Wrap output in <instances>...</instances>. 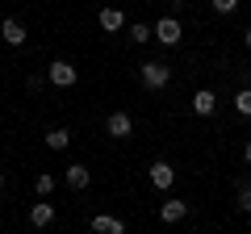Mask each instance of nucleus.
<instances>
[{
    "instance_id": "1",
    "label": "nucleus",
    "mask_w": 251,
    "mask_h": 234,
    "mask_svg": "<svg viewBox=\"0 0 251 234\" xmlns=\"http://www.w3.org/2000/svg\"><path fill=\"white\" fill-rule=\"evenodd\" d=\"M151 38L159 46H180V38H184V29H180L176 17H159V25H151Z\"/></svg>"
},
{
    "instance_id": "7",
    "label": "nucleus",
    "mask_w": 251,
    "mask_h": 234,
    "mask_svg": "<svg viewBox=\"0 0 251 234\" xmlns=\"http://www.w3.org/2000/svg\"><path fill=\"white\" fill-rule=\"evenodd\" d=\"M92 230L97 234H126V222L122 217H109V213H97L92 217Z\"/></svg>"
},
{
    "instance_id": "12",
    "label": "nucleus",
    "mask_w": 251,
    "mask_h": 234,
    "mask_svg": "<svg viewBox=\"0 0 251 234\" xmlns=\"http://www.w3.org/2000/svg\"><path fill=\"white\" fill-rule=\"evenodd\" d=\"M50 222H54V205H46V201H42V205L29 209V226H38V230H42V226H50Z\"/></svg>"
},
{
    "instance_id": "19",
    "label": "nucleus",
    "mask_w": 251,
    "mask_h": 234,
    "mask_svg": "<svg viewBox=\"0 0 251 234\" xmlns=\"http://www.w3.org/2000/svg\"><path fill=\"white\" fill-rule=\"evenodd\" d=\"M243 159H247V163H251V142H247V146H243Z\"/></svg>"
},
{
    "instance_id": "2",
    "label": "nucleus",
    "mask_w": 251,
    "mask_h": 234,
    "mask_svg": "<svg viewBox=\"0 0 251 234\" xmlns=\"http://www.w3.org/2000/svg\"><path fill=\"white\" fill-rule=\"evenodd\" d=\"M138 80H143V88H168V80H172V67L168 63H159V59H155V63H143V75H138Z\"/></svg>"
},
{
    "instance_id": "21",
    "label": "nucleus",
    "mask_w": 251,
    "mask_h": 234,
    "mask_svg": "<svg viewBox=\"0 0 251 234\" xmlns=\"http://www.w3.org/2000/svg\"><path fill=\"white\" fill-rule=\"evenodd\" d=\"M0 188H4V171H0Z\"/></svg>"
},
{
    "instance_id": "22",
    "label": "nucleus",
    "mask_w": 251,
    "mask_h": 234,
    "mask_svg": "<svg viewBox=\"0 0 251 234\" xmlns=\"http://www.w3.org/2000/svg\"><path fill=\"white\" fill-rule=\"evenodd\" d=\"M247 217H251V209H247Z\"/></svg>"
},
{
    "instance_id": "15",
    "label": "nucleus",
    "mask_w": 251,
    "mask_h": 234,
    "mask_svg": "<svg viewBox=\"0 0 251 234\" xmlns=\"http://www.w3.org/2000/svg\"><path fill=\"white\" fill-rule=\"evenodd\" d=\"M234 109H239V117H251V88H239V96H234Z\"/></svg>"
},
{
    "instance_id": "11",
    "label": "nucleus",
    "mask_w": 251,
    "mask_h": 234,
    "mask_svg": "<svg viewBox=\"0 0 251 234\" xmlns=\"http://www.w3.org/2000/svg\"><path fill=\"white\" fill-rule=\"evenodd\" d=\"M122 25H126V13L122 9H100V29H105V34H117Z\"/></svg>"
},
{
    "instance_id": "14",
    "label": "nucleus",
    "mask_w": 251,
    "mask_h": 234,
    "mask_svg": "<svg viewBox=\"0 0 251 234\" xmlns=\"http://www.w3.org/2000/svg\"><path fill=\"white\" fill-rule=\"evenodd\" d=\"M130 42H134V46H143V42H155V38H151V25L134 21V25H130Z\"/></svg>"
},
{
    "instance_id": "10",
    "label": "nucleus",
    "mask_w": 251,
    "mask_h": 234,
    "mask_svg": "<svg viewBox=\"0 0 251 234\" xmlns=\"http://www.w3.org/2000/svg\"><path fill=\"white\" fill-rule=\"evenodd\" d=\"M63 180L72 184V188H88V184H92V171L84 167V163H72V167H67V176H63Z\"/></svg>"
},
{
    "instance_id": "16",
    "label": "nucleus",
    "mask_w": 251,
    "mask_h": 234,
    "mask_svg": "<svg viewBox=\"0 0 251 234\" xmlns=\"http://www.w3.org/2000/svg\"><path fill=\"white\" fill-rule=\"evenodd\" d=\"M34 188H38V197H50V192H54V176H38Z\"/></svg>"
},
{
    "instance_id": "8",
    "label": "nucleus",
    "mask_w": 251,
    "mask_h": 234,
    "mask_svg": "<svg viewBox=\"0 0 251 234\" xmlns=\"http://www.w3.org/2000/svg\"><path fill=\"white\" fill-rule=\"evenodd\" d=\"M172 180H176V171H172V163H151V184L155 188H172Z\"/></svg>"
},
{
    "instance_id": "18",
    "label": "nucleus",
    "mask_w": 251,
    "mask_h": 234,
    "mask_svg": "<svg viewBox=\"0 0 251 234\" xmlns=\"http://www.w3.org/2000/svg\"><path fill=\"white\" fill-rule=\"evenodd\" d=\"M239 209H243V213L251 209V184H243V188H239Z\"/></svg>"
},
{
    "instance_id": "4",
    "label": "nucleus",
    "mask_w": 251,
    "mask_h": 234,
    "mask_svg": "<svg viewBox=\"0 0 251 234\" xmlns=\"http://www.w3.org/2000/svg\"><path fill=\"white\" fill-rule=\"evenodd\" d=\"M105 130H109V138H130L134 134V121H130V113H109Z\"/></svg>"
},
{
    "instance_id": "3",
    "label": "nucleus",
    "mask_w": 251,
    "mask_h": 234,
    "mask_svg": "<svg viewBox=\"0 0 251 234\" xmlns=\"http://www.w3.org/2000/svg\"><path fill=\"white\" fill-rule=\"evenodd\" d=\"M46 80H50L54 88H72V84L80 80V71H75V67L67 63V59H54V63L46 67Z\"/></svg>"
},
{
    "instance_id": "20",
    "label": "nucleus",
    "mask_w": 251,
    "mask_h": 234,
    "mask_svg": "<svg viewBox=\"0 0 251 234\" xmlns=\"http://www.w3.org/2000/svg\"><path fill=\"white\" fill-rule=\"evenodd\" d=\"M243 42H247V46H251V25H247V29H243Z\"/></svg>"
},
{
    "instance_id": "5",
    "label": "nucleus",
    "mask_w": 251,
    "mask_h": 234,
    "mask_svg": "<svg viewBox=\"0 0 251 234\" xmlns=\"http://www.w3.org/2000/svg\"><path fill=\"white\" fill-rule=\"evenodd\" d=\"M0 38H4L9 46H25V25H21L17 17H4L0 21Z\"/></svg>"
},
{
    "instance_id": "17",
    "label": "nucleus",
    "mask_w": 251,
    "mask_h": 234,
    "mask_svg": "<svg viewBox=\"0 0 251 234\" xmlns=\"http://www.w3.org/2000/svg\"><path fill=\"white\" fill-rule=\"evenodd\" d=\"M209 4H214V9L222 13V17H230V13L239 9V0H209Z\"/></svg>"
},
{
    "instance_id": "9",
    "label": "nucleus",
    "mask_w": 251,
    "mask_h": 234,
    "mask_svg": "<svg viewBox=\"0 0 251 234\" xmlns=\"http://www.w3.org/2000/svg\"><path fill=\"white\" fill-rule=\"evenodd\" d=\"M214 109H218V96H214L209 88H201L197 96H193V113H197V117H209Z\"/></svg>"
},
{
    "instance_id": "13",
    "label": "nucleus",
    "mask_w": 251,
    "mask_h": 234,
    "mask_svg": "<svg viewBox=\"0 0 251 234\" xmlns=\"http://www.w3.org/2000/svg\"><path fill=\"white\" fill-rule=\"evenodd\" d=\"M46 146H50V151H67V146H72V134H67V130H50V134H46Z\"/></svg>"
},
{
    "instance_id": "6",
    "label": "nucleus",
    "mask_w": 251,
    "mask_h": 234,
    "mask_svg": "<svg viewBox=\"0 0 251 234\" xmlns=\"http://www.w3.org/2000/svg\"><path fill=\"white\" fill-rule=\"evenodd\" d=\"M184 213H188V205H184V201H176V197H172V201H163V205H159V222H184Z\"/></svg>"
}]
</instances>
